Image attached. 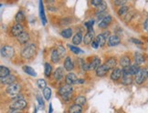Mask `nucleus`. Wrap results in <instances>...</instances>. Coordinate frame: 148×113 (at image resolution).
Instances as JSON below:
<instances>
[{
  "instance_id": "nucleus-40",
  "label": "nucleus",
  "mask_w": 148,
  "mask_h": 113,
  "mask_svg": "<svg viewBox=\"0 0 148 113\" xmlns=\"http://www.w3.org/2000/svg\"><path fill=\"white\" fill-rule=\"evenodd\" d=\"M93 25H94V21H93V20H90V21H88V22H86V23H85V27H87L88 32L93 30V29H92Z\"/></svg>"
},
{
  "instance_id": "nucleus-30",
  "label": "nucleus",
  "mask_w": 148,
  "mask_h": 113,
  "mask_svg": "<svg viewBox=\"0 0 148 113\" xmlns=\"http://www.w3.org/2000/svg\"><path fill=\"white\" fill-rule=\"evenodd\" d=\"M8 75H10V70L8 67L5 66H0V77L5 78V77H8Z\"/></svg>"
},
{
  "instance_id": "nucleus-13",
  "label": "nucleus",
  "mask_w": 148,
  "mask_h": 113,
  "mask_svg": "<svg viewBox=\"0 0 148 113\" xmlns=\"http://www.w3.org/2000/svg\"><path fill=\"white\" fill-rule=\"evenodd\" d=\"M112 18L111 16H109V15L105 16L104 18L100 21L99 27H101V28H106L108 26H109L112 23Z\"/></svg>"
},
{
  "instance_id": "nucleus-44",
  "label": "nucleus",
  "mask_w": 148,
  "mask_h": 113,
  "mask_svg": "<svg viewBox=\"0 0 148 113\" xmlns=\"http://www.w3.org/2000/svg\"><path fill=\"white\" fill-rule=\"evenodd\" d=\"M37 100L38 101V104L40 105V106L42 107V108H43V107H44V101H43L42 98H41L39 95H38V96H37Z\"/></svg>"
},
{
  "instance_id": "nucleus-5",
  "label": "nucleus",
  "mask_w": 148,
  "mask_h": 113,
  "mask_svg": "<svg viewBox=\"0 0 148 113\" xmlns=\"http://www.w3.org/2000/svg\"><path fill=\"white\" fill-rule=\"evenodd\" d=\"M146 78H148V71H147V69H141L139 71V73H138L137 75L135 76L134 81H135L136 84L141 85V84H143L145 82Z\"/></svg>"
},
{
  "instance_id": "nucleus-23",
  "label": "nucleus",
  "mask_w": 148,
  "mask_h": 113,
  "mask_svg": "<svg viewBox=\"0 0 148 113\" xmlns=\"http://www.w3.org/2000/svg\"><path fill=\"white\" fill-rule=\"evenodd\" d=\"M141 70L139 65L134 64V65H131L129 67V71H130V75L131 76H136L139 73V71Z\"/></svg>"
},
{
  "instance_id": "nucleus-4",
  "label": "nucleus",
  "mask_w": 148,
  "mask_h": 113,
  "mask_svg": "<svg viewBox=\"0 0 148 113\" xmlns=\"http://www.w3.org/2000/svg\"><path fill=\"white\" fill-rule=\"evenodd\" d=\"M27 103L24 99H18V100H14L12 103L10 104L9 108L10 110H22L27 107Z\"/></svg>"
},
{
  "instance_id": "nucleus-12",
  "label": "nucleus",
  "mask_w": 148,
  "mask_h": 113,
  "mask_svg": "<svg viewBox=\"0 0 148 113\" xmlns=\"http://www.w3.org/2000/svg\"><path fill=\"white\" fill-rule=\"evenodd\" d=\"M16 39H18V42L21 45H25L27 44L28 41H29V34H28L27 32H23L22 34H20V35L16 37Z\"/></svg>"
},
{
  "instance_id": "nucleus-10",
  "label": "nucleus",
  "mask_w": 148,
  "mask_h": 113,
  "mask_svg": "<svg viewBox=\"0 0 148 113\" xmlns=\"http://www.w3.org/2000/svg\"><path fill=\"white\" fill-rule=\"evenodd\" d=\"M78 78L76 76V74H74L72 72H70L69 74H67L65 77V81L67 85H73V84H76L78 83Z\"/></svg>"
},
{
  "instance_id": "nucleus-47",
  "label": "nucleus",
  "mask_w": 148,
  "mask_h": 113,
  "mask_svg": "<svg viewBox=\"0 0 148 113\" xmlns=\"http://www.w3.org/2000/svg\"><path fill=\"white\" fill-rule=\"evenodd\" d=\"M101 34H102V35L104 36V37H105L106 39H107V37H108V38L110 37V32H109V31H105V32L101 33Z\"/></svg>"
},
{
  "instance_id": "nucleus-21",
  "label": "nucleus",
  "mask_w": 148,
  "mask_h": 113,
  "mask_svg": "<svg viewBox=\"0 0 148 113\" xmlns=\"http://www.w3.org/2000/svg\"><path fill=\"white\" fill-rule=\"evenodd\" d=\"M120 65L121 67H130L131 66V59L128 56H123L120 59Z\"/></svg>"
},
{
  "instance_id": "nucleus-39",
  "label": "nucleus",
  "mask_w": 148,
  "mask_h": 113,
  "mask_svg": "<svg viewBox=\"0 0 148 113\" xmlns=\"http://www.w3.org/2000/svg\"><path fill=\"white\" fill-rule=\"evenodd\" d=\"M37 84H38V88H40V89H45L47 88V83H46V81H45L43 78H40V80H38V81H37Z\"/></svg>"
},
{
  "instance_id": "nucleus-48",
  "label": "nucleus",
  "mask_w": 148,
  "mask_h": 113,
  "mask_svg": "<svg viewBox=\"0 0 148 113\" xmlns=\"http://www.w3.org/2000/svg\"><path fill=\"white\" fill-rule=\"evenodd\" d=\"M92 47L93 48H99V45H98L97 42H96V40H94V41L92 43Z\"/></svg>"
},
{
  "instance_id": "nucleus-17",
  "label": "nucleus",
  "mask_w": 148,
  "mask_h": 113,
  "mask_svg": "<svg viewBox=\"0 0 148 113\" xmlns=\"http://www.w3.org/2000/svg\"><path fill=\"white\" fill-rule=\"evenodd\" d=\"M109 71V69H107V67L103 64V65H101L97 69H96V75L98 77H104L107 72Z\"/></svg>"
},
{
  "instance_id": "nucleus-20",
  "label": "nucleus",
  "mask_w": 148,
  "mask_h": 113,
  "mask_svg": "<svg viewBox=\"0 0 148 113\" xmlns=\"http://www.w3.org/2000/svg\"><path fill=\"white\" fill-rule=\"evenodd\" d=\"M60 59H61V56H60V55L59 54V52H58V50H57V48L56 49H54L52 52H51V56H50V59H51V61L53 62V63H59L60 62Z\"/></svg>"
},
{
  "instance_id": "nucleus-15",
  "label": "nucleus",
  "mask_w": 148,
  "mask_h": 113,
  "mask_svg": "<svg viewBox=\"0 0 148 113\" xmlns=\"http://www.w3.org/2000/svg\"><path fill=\"white\" fill-rule=\"evenodd\" d=\"M122 76H123L122 69H114L111 74V80L113 81H117V80H120Z\"/></svg>"
},
{
  "instance_id": "nucleus-34",
  "label": "nucleus",
  "mask_w": 148,
  "mask_h": 113,
  "mask_svg": "<svg viewBox=\"0 0 148 113\" xmlns=\"http://www.w3.org/2000/svg\"><path fill=\"white\" fill-rule=\"evenodd\" d=\"M128 10H129V7H127V5H123V7H120V8L118 9L117 13L119 16H124V15H127Z\"/></svg>"
},
{
  "instance_id": "nucleus-28",
  "label": "nucleus",
  "mask_w": 148,
  "mask_h": 113,
  "mask_svg": "<svg viewBox=\"0 0 148 113\" xmlns=\"http://www.w3.org/2000/svg\"><path fill=\"white\" fill-rule=\"evenodd\" d=\"M23 70L25 73H27V75H29L31 77H36L37 76V72L34 70V69H32L29 66H24L23 67Z\"/></svg>"
},
{
  "instance_id": "nucleus-38",
  "label": "nucleus",
  "mask_w": 148,
  "mask_h": 113,
  "mask_svg": "<svg viewBox=\"0 0 148 113\" xmlns=\"http://www.w3.org/2000/svg\"><path fill=\"white\" fill-rule=\"evenodd\" d=\"M107 9V5L104 1H102V3L99 5V7H97V14H101V13H103L104 11Z\"/></svg>"
},
{
  "instance_id": "nucleus-3",
  "label": "nucleus",
  "mask_w": 148,
  "mask_h": 113,
  "mask_svg": "<svg viewBox=\"0 0 148 113\" xmlns=\"http://www.w3.org/2000/svg\"><path fill=\"white\" fill-rule=\"evenodd\" d=\"M15 55V49L13 47L8 46V45H5L1 48V56L5 59H11L13 58Z\"/></svg>"
},
{
  "instance_id": "nucleus-36",
  "label": "nucleus",
  "mask_w": 148,
  "mask_h": 113,
  "mask_svg": "<svg viewBox=\"0 0 148 113\" xmlns=\"http://www.w3.org/2000/svg\"><path fill=\"white\" fill-rule=\"evenodd\" d=\"M133 82L132 76H123L122 78V83L123 85H130Z\"/></svg>"
},
{
  "instance_id": "nucleus-18",
  "label": "nucleus",
  "mask_w": 148,
  "mask_h": 113,
  "mask_svg": "<svg viewBox=\"0 0 148 113\" xmlns=\"http://www.w3.org/2000/svg\"><path fill=\"white\" fill-rule=\"evenodd\" d=\"M39 16H40L42 24L45 26L47 24V18H46V16H45L44 7H43V2L42 1H39Z\"/></svg>"
},
{
  "instance_id": "nucleus-33",
  "label": "nucleus",
  "mask_w": 148,
  "mask_h": 113,
  "mask_svg": "<svg viewBox=\"0 0 148 113\" xmlns=\"http://www.w3.org/2000/svg\"><path fill=\"white\" fill-rule=\"evenodd\" d=\"M51 72H52V67L49 63H45V67H44V74L46 77H49Z\"/></svg>"
},
{
  "instance_id": "nucleus-24",
  "label": "nucleus",
  "mask_w": 148,
  "mask_h": 113,
  "mask_svg": "<svg viewBox=\"0 0 148 113\" xmlns=\"http://www.w3.org/2000/svg\"><path fill=\"white\" fill-rule=\"evenodd\" d=\"M101 59L99 58L93 59L92 61L90 63V69H95L96 70L101 65Z\"/></svg>"
},
{
  "instance_id": "nucleus-32",
  "label": "nucleus",
  "mask_w": 148,
  "mask_h": 113,
  "mask_svg": "<svg viewBox=\"0 0 148 113\" xmlns=\"http://www.w3.org/2000/svg\"><path fill=\"white\" fill-rule=\"evenodd\" d=\"M15 20L18 22V24H20L21 22H23L25 20V15H24V13L22 12V11H18V12L16 13V15Z\"/></svg>"
},
{
  "instance_id": "nucleus-16",
  "label": "nucleus",
  "mask_w": 148,
  "mask_h": 113,
  "mask_svg": "<svg viewBox=\"0 0 148 113\" xmlns=\"http://www.w3.org/2000/svg\"><path fill=\"white\" fill-rule=\"evenodd\" d=\"M64 67H59L58 69H56V70L54 71V78H56L57 80H60L63 78L64 77Z\"/></svg>"
},
{
  "instance_id": "nucleus-51",
  "label": "nucleus",
  "mask_w": 148,
  "mask_h": 113,
  "mask_svg": "<svg viewBox=\"0 0 148 113\" xmlns=\"http://www.w3.org/2000/svg\"><path fill=\"white\" fill-rule=\"evenodd\" d=\"M79 113H82V112H79Z\"/></svg>"
},
{
  "instance_id": "nucleus-46",
  "label": "nucleus",
  "mask_w": 148,
  "mask_h": 113,
  "mask_svg": "<svg viewBox=\"0 0 148 113\" xmlns=\"http://www.w3.org/2000/svg\"><path fill=\"white\" fill-rule=\"evenodd\" d=\"M144 28H145V30L146 32H148V18H146L145 21V23H144Z\"/></svg>"
},
{
  "instance_id": "nucleus-50",
  "label": "nucleus",
  "mask_w": 148,
  "mask_h": 113,
  "mask_svg": "<svg viewBox=\"0 0 148 113\" xmlns=\"http://www.w3.org/2000/svg\"><path fill=\"white\" fill-rule=\"evenodd\" d=\"M53 110H52V105L49 104V113H52Z\"/></svg>"
},
{
  "instance_id": "nucleus-26",
  "label": "nucleus",
  "mask_w": 148,
  "mask_h": 113,
  "mask_svg": "<svg viewBox=\"0 0 148 113\" xmlns=\"http://www.w3.org/2000/svg\"><path fill=\"white\" fill-rule=\"evenodd\" d=\"M87 102V99L83 96H77V97L74 99V103L79 105V106H83Z\"/></svg>"
},
{
  "instance_id": "nucleus-29",
  "label": "nucleus",
  "mask_w": 148,
  "mask_h": 113,
  "mask_svg": "<svg viewBox=\"0 0 148 113\" xmlns=\"http://www.w3.org/2000/svg\"><path fill=\"white\" fill-rule=\"evenodd\" d=\"M82 106H79L77 104H73L69 108L70 113H79V112H82Z\"/></svg>"
},
{
  "instance_id": "nucleus-19",
  "label": "nucleus",
  "mask_w": 148,
  "mask_h": 113,
  "mask_svg": "<svg viewBox=\"0 0 148 113\" xmlns=\"http://www.w3.org/2000/svg\"><path fill=\"white\" fill-rule=\"evenodd\" d=\"M116 63H117V62H116V59H115V58H110L109 59H108L106 62H105V63H104V65L107 67V69H116Z\"/></svg>"
},
{
  "instance_id": "nucleus-49",
  "label": "nucleus",
  "mask_w": 148,
  "mask_h": 113,
  "mask_svg": "<svg viewBox=\"0 0 148 113\" xmlns=\"http://www.w3.org/2000/svg\"><path fill=\"white\" fill-rule=\"evenodd\" d=\"M8 113H22V112L18 111V110H10L8 111Z\"/></svg>"
},
{
  "instance_id": "nucleus-22",
  "label": "nucleus",
  "mask_w": 148,
  "mask_h": 113,
  "mask_svg": "<svg viewBox=\"0 0 148 113\" xmlns=\"http://www.w3.org/2000/svg\"><path fill=\"white\" fill-rule=\"evenodd\" d=\"M82 41H83V37L82 32H78L77 34L74 35V37H72V43L74 45H79L82 43Z\"/></svg>"
},
{
  "instance_id": "nucleus-1",
  "label": "nucleus",
  "mask_w": 148,
  "mask_h": 113,
  "mask_svg": "<svg viewBox=\"0 0 148 113\" xmlns=\"http://www.w3.org/2000/svg\"><path fill=\"white\" fill-rule=\"evenodd\" d=\"M36 50H37V48H36V45L35 44H28L27 46L22 49L21 51V56L25 59H32L34 55L36 53Z\"/></svg>"
},
{
  "instance_id": "nucleus-6",
  "label": "nucleus",
  "mask_w": 148,
  "mask_h": 113,
  "mask_svg": "<svg viewBox=\"0 0 148 113\" xmlns=\"http://www.w3.org/2000/svg\"><path fill=\"white\" fill-rule=\"evenodd\" d=\"M73 92V88L71 86V85H64V86H62L59 88V95L61 96V97H65V96H68V95H71V93Z\"/></svg>"
},
{
  "instance_id": "nucleus-25",
  "label": "nucleus",
  "mask_w": 148,
  "mask_h": 113,
  "mask_svg": "<svg viewBox=\"0 0 148 113\" xmlns=\"http://www.w3.org/2000/svg\"><path fill=\"white\" fill-rule=\"evenodd\" d=\"M134 61H135V64H137V65L143 64L144 62L145 61V56L139 52H135L134 53Z\"/></svg>"
},
{
  "instance_id": "nucleus-9",
  "label": "nucleus",
  "mask_w": 148,
  "mask_h": 113,
  "mask_svg": "<svg viewBox=\"0 0 148 113\" xmlns=\"http://www.w3.org/2000/svg\"><path fill=\"white\" fill-rule=\"evenodd\" d=\"M0 80H1V83L4 84V85H12V84H15L16 81V77L13 74H10L8 75V77H5V78H0Z\"/></svg>"
},
{
  "instance_id": "nucleus-31",
  "label": "nucleus",
  "mask_w": 148,
  "mask_h": 113,
  "mask_svg": "<svg viewBox=\"0 0 148 113\" xmlns=\"http://www.w3.org/2000/svg\"><path fill=\"white\" fill-rule=\"evenodd\" d=\"M60 34L64 38H67V39L71 38V36H72V29H71V28H66V29L62 30Z\"/></svg>"
},
{
  "instance_id": "nucleus-11",
  "label": "nucleus",
  "mask_w": 148,
  "mask_h": 113,
  "mask_svg": "<svg viewBox=\"0 0 148 113\" xmlns=\"http://www.w3.org/2000/svg\"><path fill=\"white\" fill-rule=\"evenodd\" d=\"M121 43V39L117 35H112L108 38V46L110 47H115Z\"/></svg>"
},
{
  "instance_id": "nucleus-41",
  "label": "nucleus",
  "mask_w": 148,
  "mask_h": 113,
  "mask_svg": "<svg viewBox=\"0 0 148 113\" xmlns=\"http://www.w3.org/2000/svg\"><path fill=\"white\" fill-rule=\"evenodd\" d=\"M57 50H58V52L60 55L61 58H63V56L66 55V49L63 47H62V46H59L58 48H57Z\"/></svg>"
},
{
  "instance_id": "nucleus-27",
  "label": "nucleus",
  "mask_w": 148,
  "mask_h": 113,
  "mask_svg": "<svg viewBox=\"0 0 148 113\" xmlns=\"http://www.w3.org/2000/svg\"><path fill=\"white\" fill-rule=\"evenodd\" d=\"M95 40H96V42L98 43L99 47H101V48L103 47L105 45V43H106V38L104 37V36L102 35V34H99V35L95 37Z\"/></svg>"
},
{
  "instance_id": "nucleus-7",
  "label": "nucleus",
  "mask_w": 148,
  "mask_h": 113,
  "mask_svg": "<svg viewBox=\"0 0 148 113\" xmlns=\"http://www.w3.org/2000/svg\"><path fill=\"white\" fill-rule=\"evenodd\" d=\"M95 40V34L94 31H89L85 34V36L83 37V43L85 45H90L92 44Z\"/></svg>"
},
{
  "instance_id": "nucleus-37",
  "label": "nucleus",
  "mask_w": 148,
  "mask_h": 113,
  "mask_svg": "<svg viewBox=\"0 0 148 113\" xmlns=\"http://www.w3.org/2000/svg\"><path fill=\"white\" fill-rule=\"evenodd\" d=\"M68 47H69V48L71 49V51L73 54H79V53H82V50L81 48H79L78 47L73 46V45L69 44V45H68Z\"/></svg>"
},
{
  "instance_id": "nucleus-45",
  "label": "nucleus",
  "mask_w": 148,
  "mask_h": 113,
  "mask_svg": "<svg viewBox=\"0 0 148 113\" xmlns=\"http://www.w3.org/2000/svg\"><path fill=\"white\" fill-rule=\"evenodd\" d=\"M131 41L135 43V44H138V45H142V44H143V42L140 41L139 39H135V38H132V39H131Z\"/></svg>"
},
{
  "instance_id": "nucleus-43",
  "label": "nucleus",
  "mask_w": 148,
  "mask_h": 113,
  "mask_svg": "<svg viewBox=\"0 0 148 113\" xmlns=\"http://www.w3.org/2000/svg\"><path fill=\"white\" fill-rule=\"evenodd\" d=\"M101 3H102L101 0H92V5H94V7H98Z\"/></svg>"
},
{
  "instance_id": "nucleus-35",
  "label": "nucleus",
  "mask_w": 148,
  "mask_h": 113,
  "mask_svg": "<svg viewBox=\"0 0 148 113\" xmlns=\"http://www.w3.org/2000/svg\"><path fill=\"white\" fill-rule=\"evenodd\" d=\"M43 96H44V99L46 100H49L51 98V89L50 88L47 87L43 90Z\"/></svg>"
},
{
  "instance_id": "nucleus-2",
  "label": "nucleus",
  "mask_w": 148,
  "mask_h": 113,
  "mask_svg": "<svg viewBox=\"0 0 148 113\" xmlns=\"http://www.w3.org/2000/svg\"><path fill=\"white\" fill-rule=\"evenodd\" d=\"M20 91H21V86L18 83L9 85V86H8L7 88H5V92H7V94L9 95L12 99H15L16 96L19 95Z\"/></svg>"
},
{
  "instance_id": "nucleus-42",
  "label": "nucleus",
  "mask_w": 148,
  "mask_h": 113,
  "mask_svg": "<svg viewBox=\"0 0 148 113\" xmlns=\"http://www.w3.org/2000/svg\"><path fill=\"white\" fill-rule=\"evenodd\" d=\"M113 3H114L115 5H120V7H123V5H125L126 1H125V0H115V1H113Z\"/></svg>"
},
{
  "instance_id": "nucleus-14",
  "label": "nucleus",
  "mask_w": 148,
  "mask_h": 113,
  "mask_svg": "<svg viewBox=\"0 0 148 113\" xmlns=\"http://www.w3.org/2000/svg\"><path fill=\"white\" fill-rule=\"evenodd\" d=\"M74 69V63L72 61V59L71 56H66L64 59V69L67 71H71Z\"/></svg>"
},
{
  "instance_id": "nucleus-8",
  "label": "nucleus",
  "mask_w": 148,
  "mask_h": 113,
  "mask_svg": "<svg viewBox=\"0 0 148 113\" xmlns=\"http://www.w3.org/2000/svg\"><path fill=\"white\" fill-rule=\"evenodd\" d=\"M23 32H24V27L21 24H16L11 28V34H12V36L16 37Z\"/></svg>"
}]
</instances>
